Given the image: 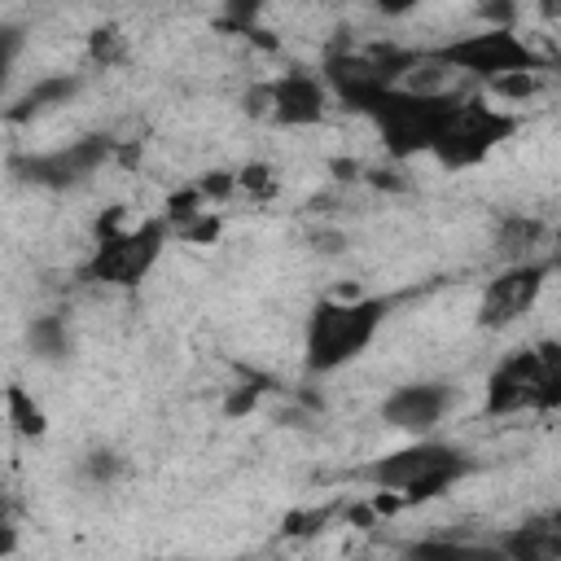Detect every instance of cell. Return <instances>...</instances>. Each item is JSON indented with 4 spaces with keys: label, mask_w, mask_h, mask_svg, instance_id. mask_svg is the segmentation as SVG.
<instances>
[{
    "label": "cell",
    "mask_w": 561,
    "mask_h": 561,
    "mask_svg": "<svg viewBox=\"0 0 561 561\" xmlns=\"http://www.w3.org/2000/svg\"><path fill=\"white\" fill-rule=\"evenodd\" d=\"M167 241H171V228L162 215H149V219L127 224L110 237H96L92 254L83 263V280L105 285V289H136L158 267Z\"/></svg>",
    "instance_id": "7"
},
{
    "label": "cell",
    "mask_w": 561,
    "mask_h": 561,
    "mask_svg": "<svg viewBox=\"0 0 561 561\" xmlns=\"http://www.w3.org/2000/svg\"><path fill=\"white\" fill-rule=\"evenodd\" d=\"M399 561H504V552L478 539H412Z\"/></svg>",
    "instance_id": "16"
},
{
    "label": "cell",
    "mask_w": 561,
    "mask_h": 561,
    "mask_svg": "<svg viewBox=\"0 0 561 561\" xmlns=\"http://www.w3.org/2000/svg\"><path fill=\"white\" fill-rule=\"evenodd\" d=\"M548 272H552L548 259L500 267V276L486 280V289H482V298H478V311H473L478 329H508L513 320H522V316L539 302Z\"/></svg>",
    "instance_id": "11"
},
{
    "label": "cell",
    "mask_w": 561,
    "mask_h": 561,
    "mask_svg": "<svg viewBox=\"0 0 561 561\" xmlns=\"http://www.w3.org/2000/svg\"><path fill=\"white\" fill-rule=\"evenodd\" d=\"M561 403V351L557 342L522 346L504 355L486 377V416H513V412H552Z\"/></svg>",
    "instance_id": "5"
},
{
    "label": "cell",
    "mask_w": 561,
    "mask_h": 561,
    "mask_svg": "<svg viewBox=\"0 0 561 561\" xmlns=\"http://www.w3.org/2000/svg\"><path fill=\"white\" fill-rule=\"evenodd\" d=\"M539 245H548V224L539 215H504L495 228V254L504 267L513 263H535Z\"/></svg>",
    "instance_id": "14"
},
{
    "label": "cell",
    "mask_w": 561,
    "mask_h": 561,
    "mask_svg": "<svg viewBox=\"0 0 561 561\" xmlns=\"http://www.w3.org/2000/svg\"><path fill=\"white\" fill-rule=\"evenodd\" d=\"M451 408V386L447 381H408L399 390L386 394L381 403V421L399 434H412V438H430L434 425L447 416Z\"/></svg>",
    "instance_id": "12"
},
{
    "label": "cell",
    "mask_w": 561,
    "mask_h": 561,
    "mask_svg": "<svg viewBox=\"0 0 561 561\" xmlns=\"http://www.w3.org/2000/svg\"><path fill=\"white\" fill-rule=\"evenodd\" d=\"M83 88V79L79 75H44L35 88H26L13 105H9V123H31V118H39V114H48V110H57V105H70V96Z\"/></svg>",
    "instance_id": "15"
},
{
    "label": "cell",
    "mask_w": 561,
    "mask_h": 561,
    "mask_svg": "<svg viewBox=\"0 0 561 561\" xmlns=\"http://www.w3.org/2000/svg\"><path fill=\"white\" fill-rule=\"evenodd\" d=\"M522 127L517 114L500 110V105H486L482 96H460L456 110L447 114L438 140H434V158L438 167L447 171H465V167H478L491 158V149H500L513 131Z\"/></svg>",
    "instance_id": "8"
},
{
    "label": "cell",
    "mask_w": 561,
    "mask_h": 561,
    "mask_svg": "<svg viewBox=\"0 0 561 561\" xmlns=\"http://www.w3.org/2000/svg\"><path fill=\"white\" fill-rule=\"evenodd\" d=\"M250 114L272 118L276 127H316L329 114V88L311 70H289L280 79H267L250 88Z\"/></svg>",
    "instance_id": "10"
},
{
    "label": "cell",
    "mask_w": 561,
    "mask_h": 561,
    "mask_svg": "<svg viewBox=\"0 0 561 561\" xmlns=\"http://www.w3.org/2000/svg\"><path fill=\"white\" fill-rule=\"evenodd\" d=\"M153 561H215V557H153Z\"/></svg>",
    "instance_id": "24"
},
{
    "label": "cell",
    "mask_w": 561,
    "mask_h": 561,
    "mask_svg": "<svg viewBox=\"0 0 561 561\" xmlns=\"http://www.w3.org/2000/svg\"><path fill=\"white\" fill-rule=\"evenodd\" d=\"M4 408H9V421H13V430L18 434H26V438H39L44 430H48V421H44V408L22 390V386H9L4 390Z\"/></svg>",
    "instance_id": "18"
},
{
    "label": "cell",
    "mask_w": 561,
    "mask_h": 561,
    "mask_svg": "<svg viewBox=\"0 0 561 561\" xmlns=\"http://www.w3.org/2000/svg\"><path fill=\"white\" fill-rule=\"evenodd\" d=\"M491 543L504 552V561H561V513H530L517 526L500 530Z\"/></svg>",
    "instance_id": "13"
},
{
    "label": "cell",
    "mask_w": 561,
    "mask_h": 561,
    "mask_svg": "<svg viewBox=\"0 0 561 561\" xmlns=\"http://www.w3.org/2000/svg\"><path fill=\"white\" fill-rule=\"evenodd\" d=\"M88 53H92L96 66H114V61H123V53H127V35H123L118 26H96V31L88 35Z\"/></svg>",
    "instance_id": "21"
},
{
    "label": "cell",
    "mask_w": 561,
    "mask_h": 561,
    "mask_svg": "<svg viewBox=\"0 0 561 561\" xmlns=\"http://www.w3.org/2000/svg\"><path fill=\"white\" fill-rule=\"evenodd\" d=\"M110 153H114V140L92 131V136L66 140V145L44 149V153H18V158H9V171H13V180H22L31 188L66 193V188L88 184L110 162Z\"/></svg>",
    "instance_id": "9"
},
{
    "label": "cell",
    "mask_w": 561,
    "mask_h": 561,
    "mask_svg": "<svg viewBox=\"0 0 561 561\" xmlns=\"http://www.w3.org/2000/svg\"><path fill=\"white\" fill-rule=\"evenodd\" d=\"M0 522H9V517H4V508H0Z\"/></svg>",
    "instance_id": "25"
},
{
    "label": "cell",
    "mask_w": 561,
    "mask_h": 561,
    "mask_svg": "<svg viewBox=\"0 0 561 561\" xmlns=\"http://www.w3.org/2000/svg\"><path fill=\"white\" fill-rule=\"evenodd\" d=\"M486 88L495 96H504V101H530V96H539L548 88V79H543V70H517V75H504V79H495Z\"/></svg>",
    "instance_id": "19"
},
{
    "label": "cell",
    "mask_w": 561,
    "mask_h": 561,
    "mask_svg": "<svg viewBox=\"0 0 561 561\" xmlns=\"http://www.w3.org/2000/svg\"><path fill=\"white\" fill-rule=\"evenodd\" d=\"M215 232H219V219H210V210H202L197 219H188V224L175 228L180 241H215Z\"/></svg>",
    "instance_id": "23"
},
{
    "label": "cell",
    "mask_w": 561,
    "mask_h": 561,
    "mask_svg": "<svg viewBox=\"0 0 561 561\" xmlns=\"http://www.w3.org/2000/svg\"><path fill=\"white\" fill-rule=\"evenodd\" d=\"M390 316V298H320L307 311L302 324V364L316 377H329L337 368H346L351 359H359L373 337L381 333Z\"/></svg>",
    "instance_id": "1"
},
{
    "label": "cell",
    "mask_w": 561,
    "mask_h": 561,
    "mask_svg": "<svg viewBox=\"0 0 561 561\" xmlns=\"http://www.w3.org/2000/svg\"><path fill=\"white\" fill-rule=\"evenodd\" d=\"M469 469H473V456L465 447L443 443V438H412V443L368 460L359 469V478L403 504H425V500H438L443 491H451Z\"/></svg>",
    "instance_id": "2"
},
{
    "label": "cell",
    "mask_w": 561,
    "mask_h": 561,
    "mask_svg": "<svg viewBox=\"0 0 561 561\" xmlns=\"http://www.w3.org/2000/svg\"><path fill=\"white\" fill-rule=\"evenodd\" d=\"M416 61L421 48H403V44H337L324 53L316 75L329 88V101H342L346 110L364 114L381 92L403 88Z\"/></svg>",
    "instance_id": "3"
},
{
    "label": "cell",
    "mask_w": 561,
    "mask_h": 561,
    "mask_svg": "<svg viewBox=\"0 0 561 561\" xmlns=\"http://www.w3.org/2000/svg\"><path fill=\"white\" fill-rule=\"evenodd\" d=\"M430 57L456 79H478V83H495L504 75H517V70H548V57L522 39L513 26H482L473 35H460V39H447L438 48H430Z\"/></svg>",
    "instance_id": "6"
},
{
    "label": "cell",
    "mask_w": 561,
    "mask_h": 561,
    "mask_svg": "<svg viewBox=\"0 0 561 561\" xmlns=\"http://www.w3.org/2000/svg\"><path fill=\"white\" fill-rule=\"evenodd\" d=\"M123 456L118 451H110V447H96V451H88L83 456V478L88 482H96V486H110V482H118L123 478Z\"/></svg>",
    "instance_id": "22"
},
{
    "label": "cell",
    "mask_w": 561,
    "mask_h": 561,
    "mask_svg": "<svg viewBox=\"0 0 561 561\" xmlns=\"http://www.w3.org/2000/svg\"><path fill=\"white\" fill-rule=\"evenodd\" d=\"M22 48H26V26L22 22H0V92L9 88Z\"/></svg>",
    "instance_id": "20"
},
{
    "label": "cell",
    "mask_w": 561,
    "mask_h": 561,
    "mask_svg": "<svg viewBox=\"0 0 561 561\" xmlns=\"http://www.w3.org/2000/svg\"><path fill=\"white\" fill-rule=\"evenodd\" d=\"M460 96L465 92H456V88H447V92L390 88V92H381L364 110V118L377 127L386 153L403 162V158H416V153H430L434 149V140H438V131H443V123H447V114L456 110Z\"/></svg>",
    "instance_id": "4"
},
{
    "label": "cell",
    "mask_w": 561,
    "mask_h": 561,
    "mask_svg": "<svg viewBox=\"0 0 561 561\" xmlns=\"http://www.w3.org/2000/svg\"><path fill=\"white\" fill-rule=\"evenodd\" d=\"M26 346H31V355L44 359V364H61V359H70L75 337H70L66 316H57V311L35 316V320L26 324Z\"/></svg>",
    "instance_id": "17"
}]
</instances>
